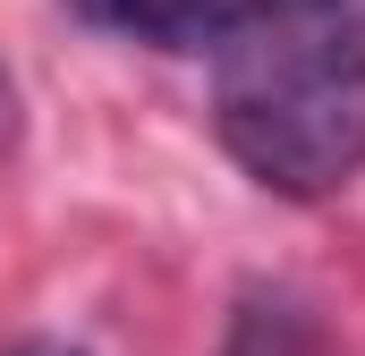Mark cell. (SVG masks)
Listing matches in <instances>:
<instances>
[{"label":"cell","instance_id":"2","mask_svg":"<svg viewBox=\"0 0 365 356\" xmlns=\"http://www.w3.org/2000/svg\"><path fill=\"white\" fill-rule=\"evenodd\" d=\"M86 26L128 34L145 51H221L264 0H68Z\"/></svg>","mask_w":365,"mask_h":356},{"label":"cell","instance_id":"3","mask_svg":"<svg viewBox=\"0 0 365 356\" xmlns=\"http://www.w3.org/2000/svg\"><path fill=\"white\" fill-rule=\"evenodd\" d=\"M17 136V85H9V68H0V145Z\"/></svg>","mask_w":365,"mask_h":356},{"label":"cell","instance_id":"4","mask_svg":"<svg viewBox=\"0 0 365 356\" xmlns=\"http://www.w3.org/2000/svg\"><path fill=\"white\" fill-rule=\"evenodd\" d=\"M9 356H68V348H51V340H26V348H9Z\"/></svg>","mask_w":365,"mask_h":356},{"label":"cell","instance_id":"1","mask_svg":"<svg viewBox=\"0 0 365 356\" xmlns=\"http://www.w3.org/2000/svg\"><path fill=\"white\" fill-rule=\"evenodd\" d=\"M212 127L272 195H340L365 170V0H264L212 51Z\"/></svg>","mask_w":365,"mask_h":356}]
</instances>
